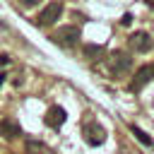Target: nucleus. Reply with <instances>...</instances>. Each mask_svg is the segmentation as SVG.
I'll return each mask as SVG.
<instances>
[{"mask_svg":"<svg viewBox=\"0 0 154 154\" xmlns=\"http://www.w3.org/2000/svg\"><path fill=\"white\" fill-rule=\"evenodd\" d=\"M132 67V58L125 53V51H116L111 55V72L118 77V75H125L128 70Z\"/></svg>","mask_w":154,"mask_h":154,"instance_id":"f257e3e1","label":"nucleus"},{"mask_svg":"<svg viewBox=\"0 0 154 154\" xmlns=\"http://www.w3.org/2000/svg\"><path fill=\"white\" fill-rule=\"evenodd\" d=\"M152 46H154V38H152L147 31H135V34L130 36V48H132L135 53H149Z\"/></svg>","mask_w":154,"mask_h":154,"instance_id":"f03ea898","label":"nucleus"},{"mask_svg":"<svg viewBox=\"0 0 154 154\" xmlns=\"http://www.w3.org/2000/svg\"><path fill=\"white\" fill-rule=\"evenodd\" d=\"M154 79V65H142L137 72H135V77H132V82H130V91H140L144 84H149Z\"/></svg>","mask_w":154,"mask_h":154,"instance_id":"7ed1b4c3","label":"nucleus"},{"mask_svg":"<svg viewBox=\"0 0 154 154\" xmlns=\"http://www.w3.org/2000/svg\"><path fill=\"white\" fill-rule=\"evenodd\" d=\"M84 140L96 147V144H101V142L106 140V130H103L96 120H89V123L84 125Z\"/></svg>","mask_w":154,"mask_h":154,"instance_id":"20e7f679","label":"nucleus"},{"mask_svg":"<svg viewBox=\"0 0 154 154\" xmlns=\"http://www.w3.org/2000/svg\"><path fill=\"white\" fill-rule=\"evenodd\" d=\"M60 14H63V5H60V2H51V5H46V7L41 10L38 24H41V26H48V24H53L55 19H60Z\"/></svg>","mask_w":154,"mask_h":154,"instance_id":"39448f33","label":"nucleus"},{"mask_svg":"<svg viewBox=\"0 0 154 154\" xmlns=\"http://www.w3.org/2000/svg\"><path fill=\"white\" fill-rule=\"evenodd\" d=\"M53 38H55L60 46H75V43L79 41V29H77V26H63V29L55 31Z\"/></svg>","mask_w":154,"mask_h":154,"instance_id":"423d86ee","label":"nucleus"},{"mask_svg":"<svg viewBox=\"0 0 154 154\" xmlns=\"http://www.w3.org/2000/svg\"><path fill=\"white\" fill-rule=\"evenodd\" d=\"M65 108L63 106H51L48 108V116H46V123L51 125V128H60L63 123H65Z\"/></svg>","mask_w":154,"mask_h":154,"instance_id":"0eeeda50","label":"nucleus"},{"mask_svg":"<svg viewBox=\"0 0 154 154\" xmlns=\"http://www.w3.org/2000/svg\"><path fill=\"white\" fill-rule=\"evenodd\" d=\"M0 132H2V137L14 140V137L19 135V128H17L14 123H10V120H2V123H0Z\"/></svg>","mask_w":154,"mask_h":154,"instance_id":"6e6552de","label":"nucleus"},{"mask_svg":"<svg viewBox=\"0 0 154 154\" xmlns=\"http://www.w3.org/2000/svg\"><path fill=\"white\" fill-rule=\"evenodd\" d=\"M130 132H132V135H135V137H137V140H140L144 147H152V144H154V142H152V137H149L144 130H140L137 125H130Z\"/></svg>","mask_w":154,"mask_h":154,"instance_id":"1a4fd4ad","label":"nucleus"},{"mask_svg":"<svg viewBox=\"0 0 154 154\" xmlns=\"http://www.w3.org/2000/svg\"><path fill=\"white\" fill-rule=\"evenodd\" d=\"M84 55H87L89 60H99V58L103 55V48H101V46H87V48H84Z\"/></svg>","mask_w":154,"mask_h":154,"instance_id":"9d476101","label":"nucleus"},{"mask_svg":"<svg viewBox=\"0 0 154 154\" xmlns=\"http://www.w3.org/2000/svg\"><path fill=\"white\" fill-rule=\"evenodd\" d=\"M130 19H132V17H130V14H125V17L120 19V24H125V26H128V24H130Z\"/></svg>","mask_w":154,"mask_h":154,"instance_id":"9b49d317","label":"nucleus"}]
</instances>
